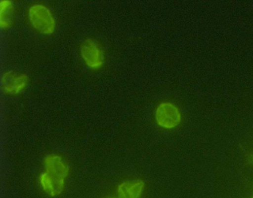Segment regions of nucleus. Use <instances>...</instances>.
Wrapping results in <instances>:
<instances>
[{
	"mask_svg": "<svg viewBox=\"0 0 253 198\" xmlns=\"http://www.w3.org/2000/svg\"><path fill=\"white\" fill-rule=\"evenodd\" d=\"M44 171L52 180L65 182L69 168L62 158L56 155H49L44 160Z\"/></svg>",
	"mask_w": 253,
	"mask_h": 198,
	"instance_id": "39448f33",
	"label": "nucleus"
},
{
	"mask_svg": "<svg viewBox=\"0 0 253 198\" xmlns=\"http://www.w3.org/2000/svg\"><path fill=\"white\" fill-rule=\"evenodd\" d=\"M252 198H253V197H252Z\"/></svg>",
	"mask_w": 253,
	"mask_h": 198,
	"instance_id": "6e6552de",
	"label": "nucleus"
},
{
	"mask_svg": "<svg viewBox=\"0 0 253 198\" xmlns=\"http://www.w3.org/2000/svg\"><path fill=\"white\" fill-rule=\"evenodd\" d=\"M14 8L13 2L9 0L0 2V26L3 29L9 28L12 24Z\"/></svg>",
	"mask_w": 253,
	"mask_h": 198,
	"instance_id": "0eeeda50",
	"label": "nucleus"
},
{
	"mask_svg": "<svg viewBox=\"0 0 253 198\" xmlns=\"http://www.w3.org/2000/svg\"><path fill=\"white\" fill-rule=\"evenodd\" d=\"M30 22L37 31L43 34H51L55 30L56 22L50 9L43 4L36 3L28 10Z\"/></svg>",
	"mask_w": 253,
	"mask_h": 198,
	"instance_id": "f257e3e1",
	"label": "nucleus"
},
{
	"mask_svg": "<svg viewBox=\"0 0 253 198\" xmlns=\"http://www.w3.org/2000/svg\"></svg>",
	"mask_w": 253,
	"mask_h": 198,
	"instance_id": "1a4fd4ad",
	"label": "nucleus"
},
{
	"mask_svg": "<svg viewBox=\"0 0 253 198\" xmlns=\"http://www.w3.org/2000/svg\"><path fill=\"white\" fill-rule=\"evenodd\" d=\"M29 79L28 75L23 72L8 70L1 77V87L4 93L15 95L23 92L27 87Z\"/></svg>",
	"mask_w": 253,
	"mask_h": 198,
	"instance_id": "20e7f679",
	"label": "nucleus"
},
{
	"mask_svg": "<svg viewBox=\"0 0 253 198\" xmlns=\"http://www.w3.org/2000/svg\"><path fill=\"white\" fill-rule=\"evenodd\" d=\"M81 57L85 65L90 69L97 70L103 65L104 56L102 49L94 40H84L80 48Z\"/></svg>",
	"mask_w": 253,
	"mask_h": 198,
	"instance_id": "7ed1b4c3",
	"label": "nucleus"
},
{
	"mask_svg": "<svg viewBox=\"0 0 253 198\" xmlns=\"http://www.w3.org/2000/svg\"><path fill=\"white\" fill-rule=\"evenodd\" d=\"M155 119L162 128L170 130L178 127L182 121V114L178 107L170 102H162L156 107Z\"/></svg>",
	"mask_w": 253,
	"mask_h": 198,
	"instance_id": "f03ea898",
	"label": "nucleus"
},
{
	"mask_svg": "<svg viewBox=\"0 0 253 198\" xmlns=\"http://www.w3.org/2000/svg\"><path fill=\"white\" fill-rule=\"evenodd\" d=\"M141 179L125 181L119 185L117 192L120 198H139L144 188Z\"/></svg>",
	"mask_w": 253,
	"mask_h": 198,
	"instance_id": "423d86ee",
	"label": "nucleus"
}]
</instances>
